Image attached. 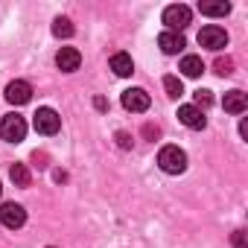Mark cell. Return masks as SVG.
<instances>
[{"instance_id":"1","label":"cell","mask_w":248,"mask_h":248,"mask_svg":"<svg viewBox=\"0 0 248 248\" xmlns=\"http://www.w3.org/2000/svg\"><path fill=\"white\" fill-rule=\"evenodd\" d=\"M158 167L167 172V175H181L187 170V152L178 149V146H164L158 152Z\"/></svg>"},{"instance_id":"2","label":"cell","mask_w":248,"mask_h":248,"mask_svg":"<svg viewBox=\"0 0 248 248\" xmlns=\"http://www.w3.org/2000/svg\"><path fill=\"white\" fill-rule=\"evenodd\" d=\"M0 138L6 143H21L27 138V120L21 114H6L0 120Z\"/></svg>"},{"instance_id":"3","label":"cell","mask_w":248,"mask_h":248,"mask_svg":"<svg viewBox=\"0 0 248 248\" xmlns=\"http://www.w3.org/2000/svg\"><path fill=\"white\" fill-rule=\"evenodd\" d=\"M190 21H193V12H190V6H184V3H172V6L164 9V24H167L170 32H181Z\"/></svg>"},{"instance_id":"4","label":"cell","mask_w":248,"mask_h":248,"mask_svg":"<svg viewBox=\"0 0 248 248\" xmlns=\"http://www.w3.org/2000/svg\"><path fill=\"white\" fill-rule=\"evenodd\" d=\"M32 126H35V132H38V135H47V138H50V135H56V132L62 129V117H59L53 108H47V105H44V108H38V111H35Z\"/></svg>"},{"instance_id":"5","label":"cell","mask_w":248,"mask_h":248,"mask_svg":"<svg viewBox=\"0 0 248 248\" xmlns=\"http://www.w3.org/2000/svg\"><path fill=\"white\" fill-rule=\"evenodd\" d=\"M27 222V210L18 204V202H6V204H0V225L9 228V231H18L24 228Z\"/></svg>"},{"instance_id":"6","label":"cell","mask_w":248,"mask_h":248,"mask_svg":"<svg viewBox=\"0 0 248 248\" xmlns=\"http://www.w3.org/2000/svg\"><path fill=\"white\" fill-rule=\"evenodd\" d=\"M199 44L207 47V50H213V53H219L222 47H228V32L222 27H216V24H207L199 32Z\"/></svg>"},{"instance_id":"7","label":"cell","mask_w":248,"mask_h":248,"mask_svg":"<svg viewBox=\"0 0 248 248\" xmlns=\"http://www.w3.org/2000/svg\"><path fill=\"white\" fill-rule=\"evenodd\" d=\"M149 105H152V99H149V93H146L143 88H129V91H123V108H126V111L143 114V111H149Z\"/></svg>"},{"instance_id":"8","label":"cell","mask_w":248,"mask_h":248,"mask_svg":"<svg viewBox=\"0 0 248 248\" xmlns=\"http://www.w3.org/2000/svg\"><path fill=\"white\" fill-rule=\"evenodd\" d=\"M6 102H12V105H27L30 99H32V85L30 82H24V79H15V82H9L6 85Z\"/></svg>"},{"instance_id":"9","label":"cell","mask_w":248,"mask_h":248,"mask_svg":"<svg viewBox=\"0 0 248 248\" xmlns=\"http://www.w3.org/2000/svg\"><path fill=\"white\" fill-rule=\"evenodd\" d=\"M178 120L184 123L187 129H193V132H202V129L207 126L204 111H199L196 105H181V108H178Z\"/></svg>"},{"instance_id":"10","label":"cell","mask_w":248,"mask_h":248,"mask_svg":"<svg viewBox=\"0 0 248 248\" xmlns=\"http://www.w3.org/2000/svg\"><path fill=\"white\" fill-rule=\"evenodd\" d=\"M158 47H161L167 56H178V53L187 47V41H184L181 32H170V30H164V32L158 35Z\"/></svg>"},{"instance_id":"11","label":"cell","mask_w":248,"mask_h":248,"mask_svg":"<svg viewBox=\"0 0 248 248\" xmlns=\"http://www.w3.org/2000/svg\"><path fill=\"white\" fill-rule=\"evenodd\" d=\"M56 64H59V70L73 73V70H79V64H82V53H79L76 47H62V50L56 53Z\"/></svg>"},{"instance_id":"12","label":"cell","mask_w":248,"mask_h":248,"mask_svg":"<svg viewBox=\"0 0 248 248\" xmlns=\"http://www.w3.org/2000/svg\"><path fill=\"white\" fill-rule=\"evenodd\" d=\"M222 105H225L228 114H242V111L248 108V96H245L242 91H228L225 99H222Z\"/></svg>"},{"instance_id":"13","label":"cell","mask_w":248,"mask_h":248,"mask_svg":"<svg viewBox=\"0 0 248 248\" xmlns=\"http://www.w3.org/2000/svg\"><path fill=\"white\" fill-rule=\"evenodd\" d=\"M111 70H114L117 76H123V79L132 76V73H135V62H132V56H129V53H114V56H111Z\"/></svg>"},{"instance_id":"14","label":"cell","mask_w":248,"mask_h":248,"mask_svg":"<svg viewBox=\"0 0 248 248\" xmlns=\"http://www.w3.org/2000/svg\"><path fill=\"white\" fill-rule=\"evenodd\" d=\"M178 70H181L187 79H199V76L204 73V62H202V56H184L181 64H178Z\"/></svg>"},{"instance_id":"15","label":"cell","mask_w":248,"mask_h":248,"mask_svg":"<svg viewBox=\"0 0 248 248\" xmlns=\"http://www.w3.org/2000/svg\"><path fill=\"white\" fill-rule=\"evenodd\" d=\"M199 12L210 15V18H222V15L231 12V3L228 0H204V3H199Z\"/></svg>"},{"instance_id":"16","label":"cell","mask_w":248,"mask_h":248,"mask_svg":"<svg viewBox=\"0 0 248 248\" xmlns=\"http://www.w3.org/2000/svg\"><path fill=\"white\" fill-rule=\"evenodd\" d=\"M9 178H12V184H15V187H30V181H32V175H30L27 164H12Z\"/></svg>"},{"instance_id":"17","label":"cell","mask_w":248,"mask_h":248,"mask_svg":"<svg viewBox=\"0 0 248 248\" xmlns=\"http://www.w3.org/2000/svg\"><path fill=\"white\" fill-rule=\"evenodd\" d=\"M73 32H76V27H73L70 18H56V21H53V35H56V38H70Z\"/></svg>"},{"instance_id":"18","label":"cell","mask_w":248,"mask_h":248,"mask_svg":"<svg viewBox=\"0 0 248 248\" xmlns=\"http://www.w3.org/2000/svg\"><path fill=\"white\" fill-rule=\"evenodd\" d=\"M164 91H167V96L178 99V96L184 93V85H181V79H178V76H164Z\"/></svg>"},{"instance_id":"19","label":"cell","mask_w":248,"mask_h":248,"mask_svg":"<svg viewBox=\"0 0 248 248\" xmlns=\"http://www.w3.org/2000/svg\"><path fill=\"white\" fill-rule=\"evenodd\" d=\"M213 70H216L219 76H231V73H233V59H228V56L222 59V56H219V59L213 62Z\"/></svg>"},{"instance_id":"20","label":"cell","mask_w":248,"mask_h":248,"mask_svg":"<svg viewBox=\"0 0 248 248\" xmlns=\"http://www.w3.org/2000/svg\"><path fill=\"white\" fill-rule=\"evenodd\" d=\"M193 99H196V108H199V111H204V108H210V102H213V96H210V91H202V88H199V91L193 93Z\"/></svg>"},{"instance_id":"21","label":"cell","mask_w":248,"mask_h":248,"mask_svg":"<svg viewBox=\"0 0 248 248\" xmlns=\"http://www.w3.org/2000/svg\"><path fill=\"white\" fill-rule=\"evenodd\" d=\"M231 242H233V248H248V233L239 228V231L231 233Z\"/></svg>"},{"instance_id":"22","label":"cell","mask_w":248,"mask_h":248,"mask_svg":"<svg viewBox=\"0 0 248 248\" xmlns=\"http://www.w3.org/2000/svg\"><path fill=\"white\" fill-rule=\"evenodd\" d=\"M117 143H120V149H132V135L129 132H117Z\"/></svg>"},{"instance_id":"23","label":"cell","mask_w":248,"mask_h":248,"mask_svg":"<svg viewBox=\"0 0 248 248\" xmlns=\"http://www.w3.org/2000/svg\"><path fill=\"white\" fill-rule=\"evenodd\" d=\"M143 135H146V138H158V135H161V129H158V126H146V129H143Z\"/></svg>"},{"instance_id":"24","label":"cell","mask_w":248,"mask_h":248,"mask_svg":"<svg viewBox=\"0 0 248 248\" xmlns=\"http://www.w3.org/2000/svg\"><path fill=\"white\" fill-rule=\"evenodd\" d=\"M93 105H96V111H105V108H108V102H105L102 96H96V99H93Z\"/></svg>"},{"instance_id":"25","label":"cell","mask_w":248,"mask_h":248,"mask_svg":"<svg viewBox=\"0 0 248 248\" xmlns=\"http://www.w3.org/2000/svg\"><path fill=\"white\" fill-rule=\"evenodd\" d=\"M239 138H248V120L239 123Z\"/></svg>"},{"instance_id":"26","label":"cell","mask_w":248,"mask_h":248,"mask_svg":"<svg viewBox=\"0 0 248 248\" xmlns=\"http://www.w3.org/2000/svg\"><path fill=\"white\" fill-rule=\"evenodd\" d=\"M53 178H56V181L62 184V181H67V172H62V170H56V172H53Z\"/></svg>"},{"instance_id":"27","label":"cell","mask_w":248,"mask_h":248,"mask_svg":"<svg viewBox=\"0 0 248 248\" xmlns=\"http://www.w3.org/2000/svg\"><path fill=\"white\" fill-rule=\"evenodd\" d=\"M47 248H56V245H47Z\"/></svg>"},{"instance_id":"28","label":"cell","mask_w":248,"mask_h":248,"mask_svg":"<svg viewBox=\"0 0 248 248\" xmlns=\"http://www.w3.org/2000/svg\"><path fill=\"white\" fill-rule=\"evenodd\" d=\"M0 193H3V187H0Z\"/></svg>"}]
</instances>
